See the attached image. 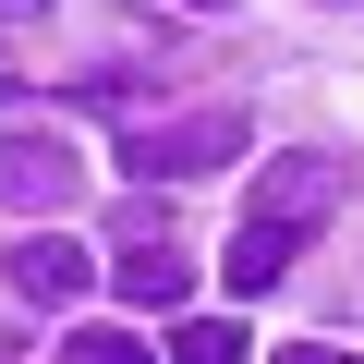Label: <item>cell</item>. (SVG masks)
I'll return each instance as SVG.
<instances>
[{
    "mask_svg": "<svg viewBox=\"0 0 364 364\" xmlns=\"http://www.w3.org/2000/svg\"><path fill=\"white\" fill-rule=\"evenodd\" d=\"M109 291H122V304H146V316H182V304H195V255H182V231H122Z\"/></svg>",
    "mask_w": 364,
    "mask_h": 364,
    "instance_id": "obj_4",
    "label": "cell"
},
{
    "mask_svg": "<svg viewBox=\"0 0 364 364\" xmlns=\"http://www.w3.org/2000/svg\"><path fill=\"white\" fill-rule=\"evenodd\" d=\"M182 13H231V0H182Z\"/></svg>",
    "mask_w": 364,
    "mask_h": 364,
    "instance_id": "obj_10",
    "label": "cell"
},
{
    "mask_svg": "<svg viewBox=\"0 0 364 364\" xmlns=\"http://www.w3.org/2000/svg\"><path fill=\"white\" fill-rule=\"evenodd\" d=\"M0 267H13V291H25V304H85V291H97V255H85L73 231H25Z\"/></svg>",
    "mask_w": 364,
    "mask_h": 364,
    "instance_id": "obj_5",
    "label": "cell"
},
{
    "mask_svg": "<svg viewBox=\"0 0 364 364\" xmlns=\"http://www.w3.org/2000/svg\"><path fill=\"white\" fill-rule=\"evenodd\" d=\"M340 195H352V158H328V146H291V158H267L255 170V231H279V243H316L328 219H340Z\"/></svg>",
    "mask_w": 364,
    "mask_h": 364,
    "instance_id": "obj_2",
    "label": "cell"
},
{
    "mask_svg": "<svg viewBox=\"0 0 364 364\" xmlns=\"http://www.w3.org/2000/svg\"><path fill=\"white\" fill-rule=\"evenodd\" d=\"M243 146H255V122L219 97V109H170V122H134V134H122V170H134V182H195V170H231Z\"/></svg>",
    "mask_w": 364,
    "mask_h": 364,
    "instance_id": "obj_1",
    "label": "cell"
},
{
    "mask_svg": "<svg viewBox=\"0 0 364 364\" xmlns=\"http://www.w3.org/2000/svg\"><path fill=\"white\" fill-rule=\"evenodd\" d=\"M73 195H85V146L73 134H0V207L73 219Z\"/></svg>",
    "mask_w": 364,
    "mask_h": 364,
    "instance_id": "obj_3",
    "label": "cell"
},
{
    "mask_svg": "<svg viewBox=\"0 0 364 364\" xmlns=\"http://www.w3.org/2000/svg\"><path fill=\"white\" fill-rule=\"evenodd\" d=\"M37 13H49V0H0V25H37Z\"/></svg>",
    "mask_w": 364,
    "mask_h": 364,
    "instance_id": "obj_9",
    "label": "cell"
},
{
    "mask_svg": "<svg viewBox=\"0 0 364 364\" xmlns=\"http://www.w3.org/2000/svg\"><path fill=\"white\" fill-rule=\"evenodd\" d=\"M243 352H255V340H243V328H231V316H182V328H170V352H158V364H243Z\"/></svg>",
    "mask_w": 364,
    "mask_h": 364,
    "instance_id": "obj_6",
    "label": "cell"
},
{
    "mask_svg": "<svg viewBox=\"0 0 364 364\" xmlns=\"http://www.w3.org/2000/svg\"><path fill=\"white\" fill-rule=\"evenodd\" d=\"M279 364H364V352H328V340H291Z\"/></svg>",
    "mask_w": 364,
    "mask_h": 364,
    "instance_id": "obj_8",
    "label": "cell"
},
{
    "mask_svg": "<svg viewBox=\"0 0 364 364\" xmlns=\"http://www.w3.org/2000/svg\"><path fill=\"white\" fill-rule=\"evenodd\" d=\"M73 364H158L134 328H73Z\"/></svg>",
    "mask_w": 364,
    "mask_h": 364,
    "instance_id": "obj_7",
    "label": "cell"
}]
</instances>
